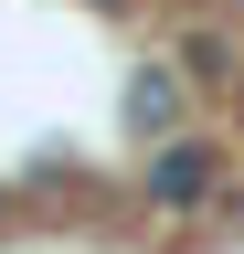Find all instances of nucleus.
Segmentation results:
<instances>
[{"mask_svg": "<svg viewBox=\"0 0 244 254\" xmlns=\"http://www.w3.org/2000/svg\"><path fill=\"white\" fill-rule=\"evenodd\" d=\"M212 190H223V148L212 138H191V127H180V138H160L149 148V201H212Z\"/></svg>", "mask_w": 244, "mask_h": 254, "instance_id": "1", "label": "nucleus"}, {"mask_svg": "<svg viewBox=\"0 0 244 254\" xmlns=\"http://www.w3.org/2000/svg\"><path fill=\"white\" fill-rule=\"evenodd\" d=\"M170 53H180L170 74H191V85H234V74H244V43H234L223 21H180V43H170Z\"/></svg>", "mask_w": 244, "mask_h": 254, "instance_id": "2", "label": "nucleus"}, {"mask_svg": "<svg viewBox=\"0 0 244 254\" xmlns=\"http://www.w3.org/2000/svg\"><path fill=\"white\" fill-rule=\"evenodd\" d=\"M128 117L149 127V138H180V117H191V85H180L170 64H149V74L128 85Z\"/></svg>", "mask_w": 244, "mask_h": 254, "instance_id": "3", "label": "nucleus"}, {"mask_svg": "<svg viewBox=\"0 0 244 254\" xmlns=\"http://www.w3.org/2000/svg\"><path fill=\"white\" fill-rule=\"evenodd\" d=\"M96 11H128V0H96Z\"/></svg>", "mask_w": 244, "mask_h": 254, "instance_id": "4", "label": "nucleus"}]
</instances>
